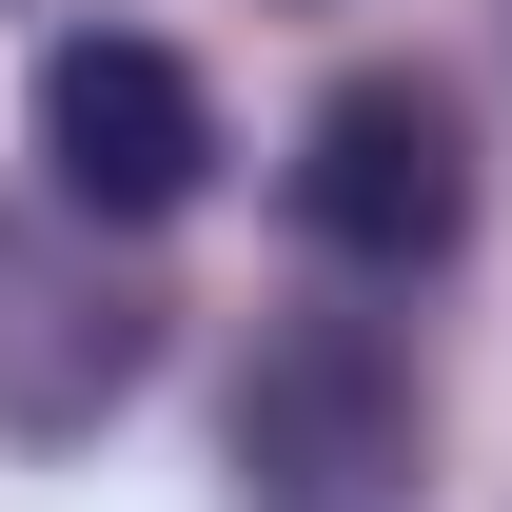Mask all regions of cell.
I'll use <instances>...</instances> for the list:
<instances>
[{"mask_svg": "<svg viewBox=\"0 0 512 512\" xmlns=\"http://www.w3.org/2000/svg\"><path fill=\"white\" fill-rule=\"evenodd\" d=\"M217 453H237V512H394L434 473V375L394 355V316H256Z\"/></svg>", "mask_w": 512, "mask_h": 512, "instance_id": "1", "label": "cell"}, {"mask_svg": "<svg viewBox=\"0 0 512 512\" xmlns=\"http://www.w3.org/2000/svg\"><path fill=\"white\" fill-rule=\"evenodd\" d=\"M296 237L335 256V276H434L453 237H473V119H453L434 60H355L296 119Z\"/></svg>", "mask_w": 512, "mask_h": 512, "instance_id": "2", "label": "cell"}, {"mask_svg": "<svg viewBox=\"0 0 512 512\" xmlns=\"http://www.w3.org/2000/svg\"><path fill=\"white\" fill-rule=\"evenodd\" d=\"M138 375H158V276H119L79 237V197L60 217H0V434L79 453Z\"/></svg>", "mask_w": 512, "mask_h": 512, "instance_id": "3", "label": "cell"}, {"mask_svg": "<svg viewBox=\"0 0 512 512\" xmlns=\"http://www.w3.org/2000/svg\"><path fill=\"white\" fill-rule=\"evenodd\" d=\"M40 178H60L79 217L158 237V217L217 178V79H197L178 40H138V20H79L60 60H40Z\"/></svg>", "mask_w": 512, "mask_h": 512, "instance_id": "4", "label": "cell"}]
</instances>
